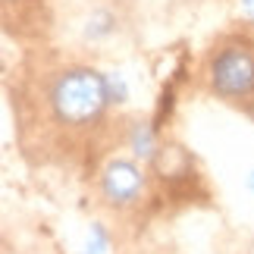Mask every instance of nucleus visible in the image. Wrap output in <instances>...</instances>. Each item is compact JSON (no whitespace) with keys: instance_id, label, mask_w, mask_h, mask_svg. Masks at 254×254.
<instances>
[{"instance_id":"f257e3e1","label":"nucleus","mask_w":254,"mask_h":254,"mask_svg":"<svg viewBox=\"0 0 254 254\" xmlns=\"http://www.w3.org/2000/svg\"><path fill=\"white\" fill-rule=\"evenodd\" d=\"M47 104L57 116V123L63 126H88L101 120L104 107L110 104V91H107V79L94 69H66L57 75L51 85Z\"/></svg>"},{"instance_id":"f03ea898","label":"nucleus","mask_w":254,"mask_h":254,"mask_svg":"<svg viewBox=\"0 0 254 254\" xmlns=\"http://www.w3.org/2000/svg\"><path fill=\"white\" fill-rule=\"evenodd\" d=\"M210 85L220 97L242 101L254 94V51L248 44H226L210 60Z\"/></svg>"},{"instance_id":"7ed1b4c3","label":"nucleus","mask_w":254,"mask_h":254,"mask_svg":"<svg viewBox=\"0 0 254 254\" xmlns=\"http://www.w3.org/2000/svg\"><path fill=\"white\" fill-rule=\"evenodd\" d=\"M144 189V176L132 160H110L101 173V191L110 204H132Z\"/></svg>"},{"instance_id":"20e7f679","label":"nucleus","mask_w":254,"mask_h":254,"mask_svg":"<svg viewBox=\"0 0 254 254\" xmlns=\"http://www.w3.org/2000/svg\"><path fill=\"white\" fill-rule=\"evenodd\" d=\"M132 148H135V154H141V157H154V135H151L148 126H135Z\"/></svg>"},{"instance_id":"39448f33","label":"nucleus","mask_w":254,"mask_h":254,"mask_svg":"<svg viewBox=\"0 0 254 254\" xmlns=\"http://www.w3.org/2000/svg\"><path fill=\"white\" fill-rule=\"evenodd\" d=\"M242 3H245V9H248V13L254 16V0H242Z\"/></svg>"},{"instance_id":"423d86ee","label":"nucleus","mask_w":254,"mask_h":254,"mask_svg":"<svg viewBox=\"0 0 254 254\" xmlns=\"http://www.w3.org/2000/svg\"><path fill=\"white\" fill-rule=\"evenodd\" d=\"M248 189H251V191H254V170H251V173H248Z\"/></svg>"},{"instance_id":"0eeeda50","label":"nucleus","mask_w":254,"mask_h":254,"mask_svg":"<svg viewBox=\"0 0 254 254\" xmlns=\"http://www.w3.org/2000/svg\"><path fill=\"white\" fill-rule=\"evenodd\" d=\"M3 3H6V6H9V3H16V0H3Z\"/></svg>"}]
</instances>
